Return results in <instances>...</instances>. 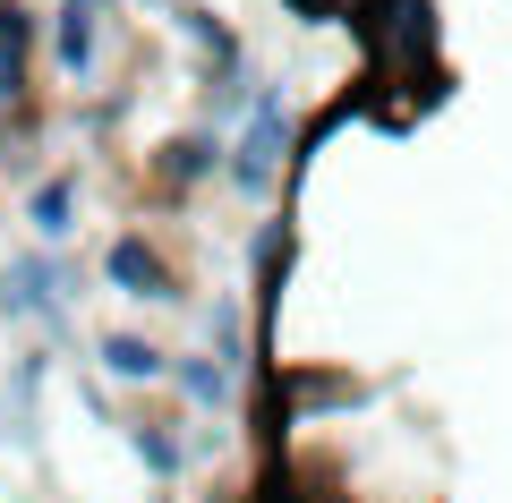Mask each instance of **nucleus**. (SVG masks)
<instances>
[{
  "instance_id": "1",
  "label": "nucleus",
  "mask_w": 512,
  "mask_h": 503,
  "mask_svg": "<svg viewBox=\"0 0 512 503\" xmlns=\"http://www.w3.org/2000/svg\"><path fill=\"white\" fill-rule=\"evenodd\" d=\"M350 26L367 35V60L384 69V86L436 94V0H359Z\"/></svg>"
},
{
  "instance_id": "2",
  "label": "nucleus",
  "mask_w": 512,
  "mask_h": 503,
  "mask_svg": "<svg viewBox=\"0 0 512 503\" xmlns=\"http://www.w3.org/2000/svg\"><path fill=\"white\" fill-rule=\"evenodd\" d=\"M299 162V120H291V94L282 86H256L248 111H239V137L222 145V171H231L239 197H274L282 180H291Z\"/></svg>"
},
{
  "instance_id": "3",
  "label": "nucleus",
  "mask_w": 512,
  "mask_h": 503,
  "mask_svg": "<svg viewBox=\"0 0 512 503\" xmlns=\"http://www.w3.org/2000/svg\"><path fill=\"white\" fill-rule=\"evenodd\" d=\"M0 316L60 333V316H69V273H60L52 248H26V256H9V265H0Z\"/></svg>"
},
{
  "instance_id": "4",
  "label": "nucleus",
  "mask_w": 512,
  "mask_h": 503,
  "mask_svg": "<svg viewBox=\"0 0 512 503\" xmlns=\"http://www.w3.org/2000/svg\"><path fill=\"white\" fill-rule=\"evenodd\" d=\"M103 282H111V290H128V299H146V307L180 299V273H171V256L154 248L146 231H120V239L103 248Z\"/></svg>"
},
{
  "instance_id": "5",
  "label": "nucleus",
  "mask_w": 512,
  "mask_h": 503,
  "mask_svg": "<svg viewBox=\"0 0 512 503\" xmlns=\"http://www.w3.org/2000/svg\"><path fill=\"white\" fill-rule=\"evenodd\" d=\"M103 18H111V0H60V9H52V69L60 77H94Z\"/></svg>"
},
{
  "instance_id": "6",
  "label": "nucleus",
  "mask_w": 512,
  "mask_h": 503,
  "mask_svg": "<svg viewBox=\"0 0 512 503\" xmlns=\"http://www.w3.org/2000/svg\"><path fill=\"white\" fill-rule=\"evenodd\" d=\"M291 248H299L291 214L256 222V239H248V265H256V316H265V324H274V307H282V282H291Z\"/></svg>"
},
{
  "instance_id": "7",
  "label": "nucleus",
  "mask_w": 512,
  "mask_h": 503,
  "mask_svg": "<svg viewBox=\"0 0 512 503\" xmlns=\"http://www.w3.org/2000/svg\"><path fill=\"white\" fill-rule=\"evenodd\" d=\"M94 359H103L111 384H163V376H171V350H154L146 333H103Z\"/></svg>"
},
{
  "instance_id": "8",
  "label": "nucleus",
  "mask_w": 512,
  "mask_h": 503,
  "mask_svg": "<svg viewBox=\"0 0 512 503\" xmlns=\"http://www.w3.org/2000/svg\"><path fill=\"white\" fill-rule=\"evenodd\" d=\"M214 171H222V137L214 128H188V137L163 145V188H197V180H214Z\"/></svg>"
},
{
  "instance_id": "9",
  "label": "nucleus",
  "mask_w": 512,
  "mask_h": 503,
  "mask_svg": "<svg viewBox=\"0 0 512 503\" xmlns=\"http://www.w3.org/2000/svg\"><path fill=\"white\" fill-rule=\"evenodd\" d=\"M171 376H180V393L197 401V410H231V393H239V376L214 359V350H180V359H171Z\"/></svg>"
},
{
  "instance_id": "10",
  "label": "nucleus",
  "mask_w": 512,
  "mask_h": 503,
  "mask_svg": "<svg viewBox=\"0 0 512 503\" xmlns=\"http://www.w3.org/2000/svg\"><path fill=\"white\" fill-rule=\"evenodd\" d=\"M26 222H35V239H43V248H60V239L77 231V180H69V171H52V180H43L35 197H26Z\"/></svg>"
},
{
  "instance_id": "11",
  "label": "nucleus",
  "mask_w": 512,
  "mask_h": 503,
  "mask_svg": "<svg viewBox=\"0 0 512 503\" xmlns=\"http://www.w3.org/2000/svg\"><path fill=\"white\" fill-rule=\"evenodd\" d=\"M180 35L197 43V60H205V77H214V86H222V77H239V35L214 18V9H180Z\"/></svg>"
},
{
  "instance_id": "12",
  "label": "nucleus",
  "mask_w": 512,
  "mask_h": 503,
  "mask_svg": "<svg viewBox=\"0 0 512 503\" xmlns=\"http://www.w3.org/2000/svg\"><path fill=\"white\" fill-rule=\"evenodd\" d=\"M128 444H137V461H146L163 486L188 469V444H180V427H171V418H128Z\"/></svg>"
},
{
  "instance_id": "13",
  "label": "nucleus",
  "mask_w": 512,
  "mask_h": 503,
  "mask_svg": "<svg viewBox=\"0 0 512 503\" xmlns=\"http://www.w3.org/2000/svg\"><path fill=\"white\" fill-rule=\"evenodd\" d=\"M26 43H35L26 9H9V0H0V103H9V94H18V77H26Z\"/></svg>"
},
{
  "instance_id": "14",
  "label": "nucleus",
  "mask_w": 512,
  "mask_h": 503,
  "mask_svg": "<svg viewBox=\"0 0 512 503\" xmlns=\"http://www.w3.org/2000/svg\"><path fill=\"white\" fill-rule=\"evenodd\" d=\"M214 359L231 367V376H248V324H239V307H231V299L214 307Z\"/></svg>"
},
{
  "instance_id": "15",
  "label": "nucleus",
  "mask_w": 512,
  "mask_h": 503,
  "mask_svg": "<svg viewBox=\"0 0 512 503\" xmlns=\"http://www.w3.org/2000/svg\"><path fill=\"white\" fill-rule=\"evenodd\" d=\"M299 503H359V495H342V486H308Z\"/></svg>"
}]
</instances>
